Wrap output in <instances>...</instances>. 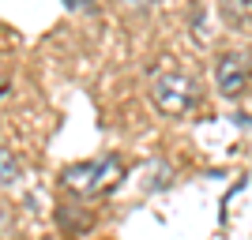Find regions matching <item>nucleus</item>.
I'll return each mask as SVG.
<instances>
[{"label": "nucleus", "instance_id": "4", "mask_svg": "<svg viewBox=\"0 0 252 240\" xmlns=\"http://www.w3.org/2000/svg\"><path fill=\"white\" fill-rule=\"evenodd\" d=\"M219 8H222V19L230 27H237V30L252 27V0H222Z\"/></svg>", "mask_w": 252, "mask_h": 240}, {"label": "nucleus", "instance_id": "3", "mask_svg": "<svg viewBox=\"0 0 252 240\" xmlns=\"http://www.w3.org/2000/svg\"><path fill=\"white\" fill-rule=\"evenodd\" d=\"M215 83L226 98H237L249 83V64H245L241 53H226L219 64H215Z\"/></svg>", "mask_w": 252, "mask_h": 240}, {"label": "nucleus", "instance_id": "5", "mask_svg": "<svg viewBox=\"0 0 252 240\" xmlns=\"http://www.w3.org/2000/svg\"><path fill=\"white\" fill-rule=\"evenodd\" d=\"M0 161H4V184H15V173H19V169H15V161H11V150H4Z\"/></svg>", "mask_w": 252, "mask_h": 240}, {"label": "nucleus", "instance_id": "2", "mask_svg": "<svg viewBox=\"0 0 252 240\" xmlns=\"http://www.w3.org/2000/svg\"><path fill=\"white\" fill-rule=\"evenodd\" d=\"M117 177H121V158L109 154V158H94V161L68 165L61 180H64V188H72L75 195H98V191H105Z\"/></svg>", "mask_w": 252, "mask_h": 240}, {"label": "nucleus", "instance_id": "1", "mask_svg": "<svg viewBox=\"0 0 252 240\" xmlns=\"http://www.w3.org/2000/svg\"><path fill=\"white\" fill-rule=\"evenodd\" d=\"M151 98H155L158 113H166V116H185V113H192V105L200 102V83H196L192 75L166 72V75H158V79H155Z\"/></svg>", "mask_w": 252, "mask_h": 240}]
</instances>
